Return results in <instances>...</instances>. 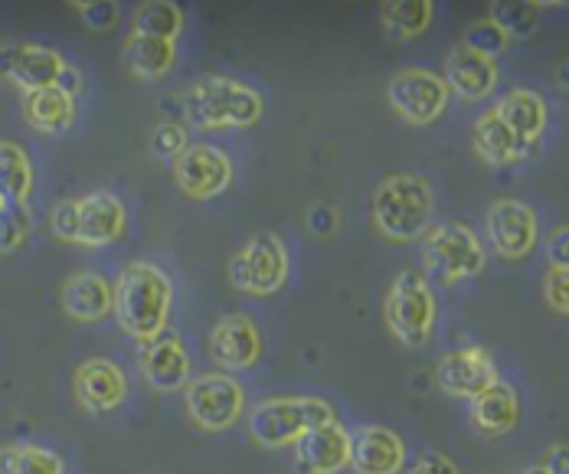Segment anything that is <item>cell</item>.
<instances>
[{
  "label": "cell",
  "instance_id": "4fadbf2b",
  "mask_svg": "<svg viewBox=\"0 0 569 474\" xmlns=\"http://www.w3.org/2000/svg\"><path fill=\"white\" fill-rule=\"evenodd\" d=\"M72 390H76V400L86 413L106 415L114 413L124 396H128V376L124 370L109 360V356H92L86 363H79L76 370V380H72Z\"/></svg>",
  "mask_w": 569,
  "mask_h": 474
},
{
  "label": "cell",
  "instance_id": "603a6c76",
  "mask_svg": "<svg viewBox=\"0 0 569 474\" xmlns=\"http://www.w3.org/2000/svg\"><path fill=\"white\" fill-rule=\"evenodd\" d=\"M520 418V400L513 393V386L508 383H495L488 386L481 396L471 400V422L481 435L488 438H498V435H508Z\"/></svg>",
  "mask_w": 569,
  "mask_h": 474
},
{
  "label": "cell",
  "instance_id": "d590c367",
  "mask_svg": "<svg viewBox=\"0 0 569 474\" xmlns=\"http://www.w3.org/2000/svg\"><path fill=\"white\" fill-rule=\"evenodd\" d=\"M543 295L547 304L557 311V314H569V272L567 269H550L547 272V282H543Z\"/></svg>",
  "mask_w": 569,
  "mask_h": 474
},
{
  "label": "cell",
  "instance_id": "8fae6325",
  "mask_svg": "<svg viewBox=\"0 0 569 474\" xmlns=\"http://www.w3.org/2000/svg\"><path fill=\"white\" fill-rule=\"evenodd\" d=\"M291 448L295 474H338L347 468L350 458V432L338 418H331L318 428H308Z\"/></svg>",
  "mask_w": 569,
  "mask_h": 474
},
{
  "label": "cell",
  "instance_id": "7c38bea8",
  "mask_svg": "<svg viewBox=\"0 0 569 474\" xmlns=\"http://www.w3.org/2000/svg\"><path fill=\"white\" fill-rule=\"evenodd\" d=\"M488 239L501 259H527L537 249V213L520 200H498L488 210Z\"/></svg>",
  "mask_w": 569,
  "mask_h": 474
},
{
  "label": "cell",
  "instance_id": "7bdbcfd3",
  "mask_svg": "<svg viewBox=\"0 0 569 474\" xmlns=\"http://www.w3.org/2000/svg\"><path fill=\"white\" fill-rule=\"evenodd\" d=\"M523 474H550V472H547L543 465H533V468H527V472H523Z\"/></svg>",
  "mask_w": 569,
  "mask_h": 474
},
{
  "label": "cell",
  "instance_id": "d6986e66",
  "mask_svg": "<svg viewBox=\"0 0 569 474\" xmlns=\"http://www.w3.org/2000/svg\"><path fill=\"white\" fill-rule=\"evenodd\" d=\"M138 366H141L144 380L161 393H173V390L187 386V380H190V356L183 351V344L177 337H164V334L141 344Z\"/></svg>",
  "mask_w": 569,
  "mask_h": 474
},
{
  "label": "cell",
  "instance_id": "9c48e42d",
  "mask_svg": "<svg viewBox=\"0 0 569 474\" xmlns=\"http://www.w3.org/2000/svg\"><path fill=\"white\" fill-rule=\"evenodd\" d=\"M449 95L452 92L442 82V75H436L429 69H402L387 85V99H390L393 112L409 124H432L442 119Z\"/></svg>",
  "mask_w": 569,
  "mask_h": 474
},
{
  "label": "cell",
  "instance_id": "7a4b0ae2",
  "mask_svg": "<svg viewBox=\"0 0 569 474\" xmlns=\"http://www.w3.org/2000/svg\"><path fill=\"white\" fill-rule=\"evenodd\" d=\"M183 119L190 128H249L262 119V95L229 75H203L183 95Z\"/></svg>",
  "mask_w": 569,
  "mask_h": 474
},
{
  "label": "cell",
  "instance_id": "9a60e30c",
  "mask_svg": "<svg viewBox=\"0 0 569 474\" xmlns=\"http://www.w3.org/2000/svg\"><path fill=\"white\" fill-rule=\"evenodd\" d=\"M353 474H399L406 465V442L387 425H363L350 432V458Z\"/></svg>",
  "mask_w": 569,
  "mask_h": 474
},
{
  "label": "cell",
  "instance_id": "f35d334b",
  "mask_svg": "<svg viewBox=\"0 0 569 474\" xmlns=\"http://www.w3.org/2000/svg\"><path fill=\"white\" fill-rule=\"evenodd\" d=\"M409 474H461V472H458V465L449 458V455H442V452H429V455H422V458L412 465V472Z\"/></svg>",
  "mask_w": 569,
  "mask_h": 474
},
{
  "label": "cell",
  "instance_id": "5b68a950",
  "mask_svg": "<svg viewBox=\"0 0 569 474\" xmlns=\"http://www.w3.org/2000/svg\"><path fill=\"white\" fill-rule=\"evenodd\" d=\"M387 327L402 347H426L436 331V295L422 272H402L383 304Z\"/></svg>",
  "mask_w": 569,
  "mask_h": 474
},
{
  "label": "cell",
  "instance_id": "277c9868",
  "mask_svg": "<svg viewBox=\"0 0 569 474\" xmlns=\"http://www.w3.org/2000/svg\"><path fill=\"white\" fill-rule=\"evenodd\" d=\"M331 418L338 415L318 396H276L252 410L249 432L262 448H284L295 445L308 428H318Z\"/></svg>",
  "mask_w": 569,
  "mask_h": 474
},
{
  "label": "cell",
  "instance_id": "f546056e",
  "mask_svg": "<svg viewBox=\"0 0 569 474\" xmlns=\"http://www.w3.org/2000/svg\"><path fill=\"white\" fill-rule=\"evenodd\" d=\"M0 474H66V465L43 445H7L0 448Z\"/></svg>",
  "mask_w": 569,
  "mask_h": 474
},
{
  "label": "cell",
  "instance_id": "4dcf8cb0",
  "mask_svg": "<svg viewBox=\"0 0 569 474\" xmlns=\"http://www.w3.org/2000/svg\"><path fill=\"white\" fill-rule=\"evenodd\" d=\"M537 10L540 3H523V0H495L491 3V23L511 40V37H530L537 30Z\"/></svg>",
  "mask_w": 569,
  "mask_h": 474
},
{
  "label": "cell",
  "instance_id": "60d3db41",
  "mask_svg": "<svg viewBox=\"0 0 569 474\" xmlns=\"http://www.w3.org/2000/svg\"><path fill=\"white\" fill-rule=\"evenodd\" d=\"M57 89H59V92H66V95H72V99H76V92L82 89V79H79V72H76L72 65H66V69H62Z\"/></svg>",
  "mask_w": 569,
  "mask_h": 474
},
{
  "label": "cell",
  "instance_id": "e0dca14e",
  "mask_svg": "<svg viewBox=\"0 0 569 474\" xmlns=\"http://www.w3.org/2000/svg\"><path fill=\"white\" fill-rule=\"evenodd\" d=\"M124 223H128V213H124V203L114 193H109V190L89 193V196L76 200L72 242L89 245V249L112 245L114 239L124 233Z\"/></svg>",
  "mask_w": 569,
  "mask_h": 474
},
{
  "label": "cell",
  "instance_id": "2e32d148",
  "mask_svg": "<svg viewBox=\"0 0 569 474\" xmlns=\"http://www.w3.org/2000/svg\"><path fill=\"white\" fill-rule=\"evenodd\" d=\"M436 380L442 386V393L456 396V400H475L481 396L488 386L498 383V366L481 347H465L456 354H446L436 366Z\"/></svg>",
  "mask_w": 569,
  "mask_h": 474
},
{
  "label": "cell",
  "instance_id": "ab89813d",
  "mask_svg": "<svg viewBox=\"0 0 569 474\" xmlns=\"http://www.w3.org/2000/svg\"><path fill=\"white\" fill-rule=\"evenodd\" d=\"M569 230L567 226H560V230H553V236L547 242V255H550V262H553V269H567L569 265Z\"/></svg>",
  "mask_w": 569,
  "mask_h": 474
},
{
  "label": "cell",
  "instance_id": "b9f144b4",
  "mask_svg": "<svg viewBox=\"0 0 569 474\" xmlns=\"http://www.w3.org/2000/svg\"><path fill=\"white\" fill-rule=\"evenodd\" d=\"M543 468H547L550 474H569L567 472V448H563V445H560V448H553V452H550V462H547Z\"/></svg>",
  "mask_w": 569,
  "mask_h": 474
},
{
  "label": "cell",
  "instance_id": "cb8c5ba5",
  "mask_svg": "<svg viewBox=\"0 0 569 474\" xmlns=\"http://www.w3.org/2000/svg\"><path fill=\"white\" fill-rule=\"evenodd\" d=\"M475 151L491 168H511L530 154V144L517 141L495 112L475 121Z\"/></svg>",
  "mask_w": 569,
  "mask_h": 474
},
{
  "label": "cell",
  "instance_id": "30bf717a",
  "mask_svg": "<svg viewBox=\"0 0 569 474\" xmlns=\"http://www.w3.org/2000/svg\"><path fill=\"white\" fill-rule=\"evenodd\" d=\"M173 183L190 200H213L232 183V161L217 144H190L173 161Z\"/></svg>",
  "mask_w": 569,
  "mask_h": 474
},
{
  "label": "cell",
  "instance_id": "5bb4252c",
  "mask_svg": "<svg viewBox=\"0 0 569 474\" xmlns=\"http://www.w3.org/2000/svg\"><path fill=\"white\" fill-rule=\"evenodd\" d=\"M66 69V60L57 50L40 43H10L0 47V75L20 85L23 92L53 89Z\"/></svg>",
  "mask_w": 569,
  "mask_h": 474
},
{
  "label": "cell",
  "instance_id": "e575fe53",
  "mask_svg": "<svg viewBox=\"0 0 569 474\" xmlns=\"http://www.w3.org/2000/svg\"><path fill=\"white\" fill-rule=\"evenodd\" d=\"M79 13H82V20H86V27L89 30H96V33H109L114 23H118V3L112 0H96V3H72Z\"/></svg>",
  "mask_w": 569,
  "mask_h": 474
},
{
  "label": "cell",
  "instance_id": "8992f818",
  "mask_svg": "<svg viewBox=\"0 0 569 474\" xmlns=\"http://www.w3.org/2000/svg\"><path fill=\"white\" fill-rule=\"evenodd\" d=\"M288 282V252L276 233H256L229 262V285L242 295H279Z\"/></svg>",
  "mask_w": 569,
  "mask_h": 474
},
{
  "label": "cell",
  "instance_id": "d6a6232c",
  "mask_svg": "<svg viewBox=\"0 0 569 474\" xmlns=\"http://www.w3.org/2000/svg\"><path fill=\"white\" fill-rule=\"evenodd\" d=\"M30 236V216H27V206H17V203H3L0 206V255H10L17 252Z\"/></svg>",
  "mask_w": 569,
  "mask_h": 474
},
{
  "label": "cell",
  "instance_id": "44dd1931",
  "mask_svg": "<svg viewBox=\"0 0 569 474\" xmlns=\"http://www.w3.org/2000/svg\"><path fill=\"white\" fill-rule=\"evenodd\" d=\"M62 311L79 324H92L112 314V285L96 272H79L62 285Z\"/></svg>",
  "mask_w": 569,
  "mask_h": 474
},
{
  "label": "cell",
  "instance_id": "d4e9b609",
  "mask_svg": "<svg viewBox=\"0 0 569 474\" xmlns=\"http://www.w3.org/2000/svg\"><path fill=\"white\" fill-rule=\"evenodd\" d=\"M23 119L33 131L43 134H62L72 119H76V99L53 89H37V92H23Z\"/></svg>",
  "mask_w": 569,
  "mask_h": 474
},
{
  "label": "cell",
  "instance_id": "836d02e7",
  "mask_svg": "<svg viewBox=\"0 0 569 474\" xmlns=\"http://www.w3.org/2000/svg\"><path fill=\"white\" fill-rule=\"evenodd\" d=\"M187 148H190L187 128L177 124V121H164V124H158V128L151 131V154H154L158 161H177Z\"/></svg>",
  "mask_w": 569,
  "mask_h": 474
},
{
  "label": "cell",
  "instance_id": "f1b7e54d",
  "mask_svg": "<svg viewBox=\"0 0 569 474\" xmlns=\"http://www.w3.org/2000/svg\"><path fill=\"white\" fill-rule=\"evenodd\" d=\"M183 30V10L171 0H148L134 13V33L173 43Z\"/></svg>",
  "mask_w": 569,
  "mask_h": 474
},
{
  "label": "cell",
  "instance_id": "6da1fadb",
  "mask_svg": "<svg viewBox=\"0 0 569 474\" xmlns=\"http://www.w3.org/2000/svg\"><path fill=\"white\" fill-rule=\"evenodd\" d=\"M173 285L164 269L154 262H131L112 289V307L118 324L134 341H154L164 334L171 317Z\"/></svg>",
  "mask_w": 569,
  "mask_h": 474
},
{
  "label": "cell",
  "instance_id": "52a82bcc",
  "mask_svg": "<svg viewBox=\"0 0 569 474\" xmlns=\"http://www.w3.org/2000/svg\"><path fill=\"white\" fill-rule=\"evenodd\" d=\"M422 265L432 279L442 285H452L461 279H475L485 269V249L465 223H442L426 236Z\"/></svg>",
  "mask_w": 569,
  "mask_h": 474
},
{
  "label": "cell",
  "instance_id": "83f0119b",
  "mask_svg": "<svg viewBox=\"0 0 569 474\" xmlns=\"http://www.w3.org/2000/svg\"><path fill=\"white\" fill-rule=\"evenodd\" d=\"M30 190H33L30 154L13 141H0V200L23 206Z\"/></svg>",
  "mask_w": 569,
  "mask_h": 474
},
{
  "label": "cell",
  "instance_id": "ee69618b",
  "mask_svg": "<svg viewBox=\"0 0 569 474\" xmlns=\"http://www.w3.org/2000/svg\"><path fill=\"white\" fill-rule=\"evenodd\" d=\"M0 206H3V200H0Z\"/></svg>",
  "mask_w": 569,
  "mask_h": 474
},
{
  "label": "cell",
  "instance_id": "484cf974",
  "mask_svg": "<svg viewBox=\"0 0 569 474\" xmlns=\"http://www.w3.org/2000/svg\"><path fill=\"white\" fill-rule=\"evenodd\" d=\"M173 60H177V47L168 40H151L138 33L124 40V65L141 79H164L173 69Z\"/></svg>",
  "mask_w": 569,
  "mask_h": 474
},
{
  "label": "cell",
  "instance_id": "ac0fdd59",
  "mask_svg": "<svg viewBox=\"0 0 569 474\" xmlns=\"http://www.w3.org/2000/svg\"><path fill=\"white\" fill-rule=\"evenodd\" d=\"M210 354L223 370H249L262 356V334L246 314H227L210 337Z\"/></svg>",
  "mask_w": 569,
  "mask_h": 474
},
{
  "label": "cell",
  "instance_id": "74e56055",
  "mask_svg": "<svg viewBox=\"0 0 569 474\" xmlns=\"http://www.w3.org/2000/svg\"><path fill=\"white\" fill-rule=\"evenodd\" d=\"M53 233L62 242H72V230H76V200H62L57 210H53V220H50Z\"/></svg>",
  "mask_w": 569,
  "mask_h": 474
},
{
  "label": "cell",
  "instance_id": "1f68e13d",
  "mask_svg": "<svg viewBox=\"0 0 569 474\" xmlns=\"http://www.w3.org/2000/svg\"><path fill=\"white\" fill-rule=\"evenodd\" d=\"M468 53L475 57H485V60H498L505 50H508V37L491 23V20H481V23H471L468 33H465V43H461Z\"/></svg>",
  "mask_w": 569,
  "mask_h": 474
},
{
  "label": "cell",
  "instance_id": "8d00e7d4",
  "mask_svg": "<svg viewBox=\"0 0 569 474\" xmlns=\"http://www.w3.org/2000/svg\"><path fill=\"white\" fill-rule=\"evenodd\" d=\"M338 223H341V216H338V210L328 206V203H315V206L308 210V226H311L315 236H331V233L338 230Z\"/></svg>",
  "mask_w": 569,
  "mask_h": 474
},
{
  "label": "cell",
  "instance_id": "4316f807",
  "mask_svg": "<svg viewBox=\"0 0 569 474\" xmlns=\"http://www.w3.org/2000/svg\"><path fill=\"white\" fill-rule=\"evenodd\" d=\"M432 0H383L380 23L393 40H416L432 23Z\"/></svg>",
  "mask_w": 569,
  "mask_h": 474
},
{
  "label": "cell",
  "instance_id": "7402d4cb",
  "mask_svg": "<svg viewBox=\"0 0 569 474\" xmlns=\"http://www.w3.org/2000/svg\"><path fill=\"white\" fill-rule=\"evenodd\" d=\"M495 115L501 119V124L511 131L517 141H523V144L533 148L537 138L547 128V102L537 92H530V89H513V92H508L498 102Z\"/></svg>",
  "mask_w": 569,
  "mask_h": 474
},
{
  "label": "cell",
  "instance_id": "3957f363",
  "mask_svg": "<svg viewBox=\"0 0 569 474\" xmlns=\"http://www.w3.org/2000/svg\"><path fill=\"white\" fill-rule=\"evenodd\" d=\"M432 186L416 174H393L373 193V223L393 242H416L432 226Z\"/></svg>",
  "mask_w": 569,
  "mask_h": 474
},
{
  "label": "cell",
  "instance_id": "ba28073f",
  "mask_svg": "<svg viewBox=\"0 0 569 474\" xmlns=\"http://www.w3.org/2000/svg\"><path fill=\"white\" fill-rule=\"evenodd\" d=\"M246 406L242 386L227 373L197 376L187 390V415L203 432H227L239 422Z\"/></svg>",
  "mask_w": 569,
  "mask_h": 474
},
{
  "label": "cell",
  "instance_id": "ffe728a7",
  "mask_svg": "<svg viewBox=\"0 0 569 474\" xmlns=\"http://www.w3.org/2000/svg\"><path fill=\"white\" fill-rule=\"evenodd\" d=\"M442 82L449 85V92H456L458 99L465 102H478V99H488L498 85V65L485 57H475L468 53L465 47L452 50L446 57V75Z\"/></svg>",
  "mask_w": 569,
  "mask_h": 474
}]
</instances>
